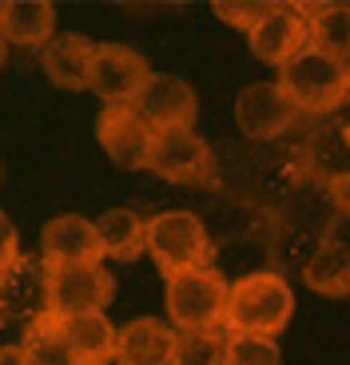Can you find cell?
<instances>
[{
	"label": "cell",
	"mask_w": 350,
	"mask_h": 365,
	"mask_svg": "<svg viewBox=\"0 0 350 365\" xmlns=\"http://www.w3.org/2000/svg\"><path fill=\"white\" fill-rule=\"evenodd\" d=\"M92 60H96V44L80 32H60L52 36V44L44 48V76L64 91H80L88 88L92 76Z\"/></svg>",
	"instance_id": "2e32d148"
},
{
	"label": "cell",
	"mask_w": 350,
	"mask_h": 365,
	"mask_svg": "<svg viewBox=\"0 0 350 365\" xmlns=\"http://www.w3.org/2000/svg\"><path fill=\"white\" fill-rule=\"evenodd\" d=\"M148 255L164 278L184 270H203L215 258L207 222L191 210H159L148 219Z\"/></svg>",
	"instance_id": "3957f363"
},
{
	"label": "cell",
	"mask_w": 350,
	"mask_h": 365,
	"mask_svg": "<svg viewBox=\"0 0 350 365\" xmlns=\"http://www.w3.org/2000/svg\"><path fill=\"white\" fill-rule=\"evenodd\" d=\"M331 199H334V207L350 219V171H339L331 179Z\"/></svg>",
	"instance_id": "484cf974"
},
{
	"label": "cell",
	"mask_w": 350,
	"mask_h": 365,
	"mask_svg": "<svg viewBox=\"0 0 350 365\" xmlns=\"http://www.w3.org/2000/svg\"><path fill=\"white\" fill-rule=\"evenodd\" d=\"M223 334H175L167 365H219Z\"/></svg>",
	"instance_id": "603a6c76"
},
{
	"label": "cell",
	"mask_w": 350,
	"mask_h": 365,
	"mask_svg": "<svg viewBox=\"0 0 350 365\" xmlns=\"http://www.w3.org/2000/svg\"><path fill=\"white\" fill-rule=\"evenodd\" d=\"M303 115L299 103L283 91V83H271V80H259L247 83L235 100V123L247 139L255 143H267V139H279L295 128V119Z\"/></svg>",
	"instance_id": "ba28073f"
},
{
	"label": "cell",
	"mask_w": 350,
	"mask_h": 365,
	"mask_svg": "<svg viewBox=\"0 0 350 365\" xmlns=\"http://www.w3.org/2000/svg\"><path fill=\"white\" fill-rule=\"evenodd\" d=\"M291 318H295V294H291L283 274L255 270V274H243L239 282H231L227 314H223L227 334L279 338L291 326Z\"/></svg>",
	"instance_id": "6da1fadb"
},
{
	"label": "cell",
	"mask_w": 350,
	"mask_h": 365,
	"mask_svg": "<svg viewBox=\"0 0 350 365\" xmlns=\"http://www.w3.org/2000/svg\"><path fill=\"white\" fill-rule=\"evenodd\" d=\"M4 329H9V322H4V314H0V334H4Z\"/></svg>",
	"instance_id": "f546056e"
},
{
	"label": "cell",
	"mask_w": 350,
	"mask_h": 365,
	"mask_svg": "<svg viewBox=\"0 0 350 365\" xmlns=\"http://www.w3.org/2000/svg\"><path fill=\"white\" fill-rule=\"evenodd\" d=\"M0 36L4 44L48 48L56 36V9L48 0H0Z\"/></svg>",
	"instance_id": "9a60e30c"
},
{
	"label": "cell",
	"mask_w": 350,
	"mask_h": 365,
	"mask_svg": "<svg viewBox=\"0 0 350 365\" xmlns=\"http://www.w3.org/2000/svg\"><path fill=\"white\" fill-rule=\"evenodd\" d=\"M16 262H20V235L12 227V219L0 210V286H4V278Z\"/></svg>",
	"instance_id": "d4e9b609"
},
{
	"label": "cell",
	"mask_w": 350,
	"mask_h": 365,
	"mask_svg": "<svg viewBox=\"0 0 350 365\" xmlns=\"http://www.w3.org/2000/svg\"><path fill=\"white\" fill-rule=\"evenodd\" d=\"M275 9V0H215L211 12L231 28H243V32H255L263 20L271 16Z\"/></svg>",
	"instance_id": "cb8c5ba5"
},
{
	"label": "cell",
	"mask_w": 350,
	"mask_h": 365,
	"mask_svg": "<svg viewBox=\"0 0 350 365\" xmlns=\"http://www.w3.org/2000/svg\"><path fill=\"white\" fill-rule=\"evenodd\" d=\"M64 338L72 346L76 365H108L116 357V329L104 314H80V318H60Z\"/></svg>",
	"instance_id": "d6986e66"
},
{
	"label": "cell",
	"mask_w": 350,
	"mask_h": 365,
	"mask_svg": "<svg viewBox=\"0 0 350 365\" xmlns=\"http://www.w3.org/2000/svg\"><path fill=\"white\" fill-rule=\"evenodd\" d=\"M20 346H24V354L32 365H76L72 346H68V338H64V326H60V318H52V314L40 318L36 326H28Z\"/></svg>",
	"instance_id": "44dd1931"
},
{
	"label": "cell",
	"mask_w": 350,
	"mask_h": 365,
	"mask_svg": "<svg viewBox=\"0 0 350 365\" xmlns=\"http://www.w3.org/2000/svg\"><path fill=\"white\" fill-rule=\"evenodd\" d=\"M283 354H279L275 338H251V334H223V354L219 365H279Z\"/></svg>",
	"instance_id": "7402d4cb"
},
{
	"label": "cell",
	"mask_w": 350,
	"mask_h": 365,
	"mask_svg": "<svg viewBox=\"0 0 350 365\" xmlns=\"http://www.w3.org/2000/svg\"><path fill=\"white\" fill-rule=\"evenodd\" d=\"M151 68L148 60L128 44H96L92 76H88V91H96L108 108H131L139 100V91L148 88Z\"/></svg>",
	"instance_id": "52a82bcc"
},
{
	"label": "cell",
	"mask_w": 350,
	"mask_h": 365,
	"mask_svg": "<svg viewBox=\"0 0 350 365\" xmlns=\"http://www.w3.org/2000/svg\"><path fill=\"white\" fill-rule=\"evenodd\" d=\"M4 60H9V44H4V36H0V68H4Z\"/></svg>",
	"instance_id": "83f0119b"
},
{
	"label": "cell",
	"mask_w": 350,
	"mask_h": 365,
	"mask_svg": "<svg viewBox=\"0 0 350 365\" xmlns=\"http://www.w3.org/2000/svg\"><path fill=\"white\" fill-rule=\"evenodd\" d=\"M148 171H156L167 182L199 187L215 175V155L195 128H167V131H156V139H151Z\"/></svg>",
	"instance_id": "8992f818"
},
{
	"label": "cell",
	"mask_w": 350,
	"mask_h": 365,
	"mask_svg": "<svg viewBox=\"0 0 350 365\" xmlns=\"http://www.w3.org/2000/svg\"><path fill=\"white\" fill-rule=\"evenodd\" d=\"M96 235H100L104 258L116 262H136L148 250V219H139L131 207H111L96 219Z\"/></svg>",
	"instance_id": "e0dca14e"
},
{
	"label": "cell",
	"mask_w": 350,
	"mask_h": 365,
	"mask_svg": "<svg viewBox=\"0 0 350 365\" xmlns=\"http://www.w3.org/2000/svg\"><path fill=\"white\" fill-rule=\"evenodd\" d=\"M175 329L164 318H131L116 329V365H167Z\"/></svg>",
	"instance_id": "5bb4252c"
},
{
	"label": "cell",
	"mask_w": 350,
	"mask_h": 365,
	"mask_svg": "<svg viewBox=\"0 0 350 365\" xmlns=\"http://www.w3.org/2000/svg\"><path fill=\"white\" fill-rule=\"evenodd\" d=\"M144 123L151 131H167V128H195V115H199V100H195V88L179 76H156L151 72L148 88L139 91V100L131 103Z\"/></svg>",
	"instance_id": "8fae6325"
},
{
	"label": "cell",
	"mask_w": 350,
	"mask_h": 365,
	"mask_svg": "<svg viewBox=\"0 0 350 365\" xmlns=\"http://www.w3.org/2000/svg\"><path fill=\"white\" fill-rule=\"evenodd\" d=\"M311 4H275L271 16L247 32V44L255 52V60L263 64H279L295 60L303 48H311Z\"/></svg>",
	"instance_id": "9c48e42d"
},
{
	"label": "cell",
	"mask_w": 350,
	"mask_h": 365,
	"mask_svg": "<svg viewBox=\"0 0 350 365\" xmlns=\"http://www.w3.org/2000/svg\"><path fill=\"white\" fill-rule=\"evenodd\" d=\"M231 282L215 266L164 278V310L175 334H219Z\"/></svg>",
	"instance_id": "7a4b0ae2"
},
{
	"label": "cell",
	"mask_w": 350,
	"mask_h": 365,
	"mask_svg": "<svg viewBox=\"0 0 350 365\" xmlns=\"http://www.w3.org/2000/svg\"><path fill=\"white\" fill-rule=\"evenodd\" d=\"M40 250L48 266H96L104 258L96 222L84 215H56L40 230Z\"/></svg>",
	"instance_id": "4fadbf2b"
},
{
	"label": "cell",
	"mask_w": 350,
	"mask_h": 365,
	"mask_svg": "<svg viewBox=\"0 0 350 365\" xmlns=\"http://www.w3.org/2000/svg\"><path fill=\"white\" fill-rule=\"evenodd\" d=\"M311 48L350 64V4H311Z\"/></svg>",
	"instance_id": "ffe728a7"
},
{
	"label": "cell",
	"mask_w": 350,
	"mask_h": 365,
	"mask_svg": "<svg viewBox=\"0 0 350 365\" xmlns=\"http://www.w3.org/2000/svg\"><path fill=\"white\" fill-rule=\"evenodd\" d=\"M96 139H100L104 155L116 167H124V171H148L156 131L131 108H104L100 119H96Z\"/></svg>",
	"instance_id": "7c38bea8"
},
{
	"label": "cell",
	"mask_w": 350,
	"mask_h": 365,
	"mask_svg": "<svg viewBox=\"0 0 350 365\" xmlns=\"http://www.w3.org/2000/svg\"><path fill=\"white\" fill-rule=\"evenodd\" d=\"M108 266H48V314L52 318H80V314H104L111 306Z\"/></svg>",
	"instance_id": "5b68a950"
},
{
	"label": "cell",
	"mask_w": 350,
	"mask_h": 365,
	"mask_svg": "<svg viewBox=\"0 0 350 365\" xmlns=\"http://www.w3.org/2000/svg\"><path fill=\"white\" fill-rule=\"evenodd\" d=\"M0 365H32L28 361V354H24V346H0Z\"/></svg>",
	"instance_id": "4316f807"
},
{
	"label": "cell",
	"mask_w": 350,
	"mask_h": 365,
	"mask_svg": "<svg viewBox=\"0 0 350 365\" xmlns=\"http://www.w3.org/2000/svg\"><path fill=\"white\" fill-rule=\"evenodd\" d=\"M279 83L299 103V111L323 115L350 100V64L319 52V48H303L295 60L279 68Z\"/></svg>",
	"instance_id": "277c9868"
},
{
	"label": "cell",
	"mask_w": 350,
	"mask_h": 365,
	"mask_svg": "<svg viewBox=\"0 0 350 365\" xmlns=\"http://www.w3.org/2000/svg\"><path fill=\"white\" fill-rule=\"evenodd\" d=\"M342 139H346V151H350V123H346V131H342Z\"/></svg>",
	"instance_id": "f1b7e54d"
},
{
	"label": "cell",
	"mask_w": 350,
	"mask_h": 365,
	"mask_svg": "<svg viewBox=\"0 0 350 365\" xmlns=\"http://www.w3.org/2000/svg\"><path fill=\"white\" fill-rule=\"evenodd\" d=\"M306 290L323 294V298H350V247L339 238H323L314 255L303 266Z\"/></svg>",
	"instance_id": "ac0fdd59"
},
{
	"label": "cell",
	"mask_w": 350,
	"mask_h": 365,
	"mask_svg": "<svg viewBox=\"0 0 350 365\" xmlns=\"http://www.w3.org/2000/svg\"><path fill=\"white\" fill-rule=\"evenodd\" d=\"M0 314L9 326L24 334L28 326H36L48 318V262L44 258H24L9 270L4 286H0Z\"/></svg>",
	"instance_id": "30bf717a"
}]
</instances>
